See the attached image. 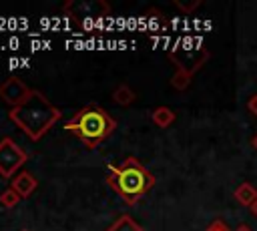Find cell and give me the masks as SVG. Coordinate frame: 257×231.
<instances>
[{
    "label": "cell",
    "mask_w": 257,
    "mask_h": 231,
    "mask_svg": "<svg viewBox=\"0 0 257 231\" xmlns=\"http://www.w3.org/2000/svg\"><path fill=\"white\" fill-rule=\"evenodd\" d=\"M237 231H251V229H249V227H245V225H241V227H239Z\"/></svg>",
    "instance_id": "e0dca14e"
},
{
    "label": "cell",
    "mask_w": 257,
    "mask_h": 231,
    "mask_svg": "<svg viewBox=\"0 0 257 231\" xmlns=\"http://www.w3.org/2000/svg\"><path fill=\"white\" fill-rule=\"evenodd\" d=\"M8 119L18 129H22L26 137H30L32 141H38L60 119V110L40 90H32L30 96L20 106L8 112Z\"/></svg>",
    "instance_id": "6da1fadb"
},
{
    "label": "cell",
    "mask_w": 257,
    "mask_h": 231,
    "mask_svg": "<svg viewBox=\"0 0 257 231\" xmlns=\"http://www.w3.org/2000/svg\"><path fill=\"white\" fill-rule=\"evenodd\" d=\"M18 201H20V195H18L12 187H8V189H4V191L0 193V205H2V207H6V209L14 207Z\"/></svg>",
    "instance_id": "7c38bea8"
},
{
    "label": "cell",
    "mask_w": 257,
    "mask_h": 231,
    "mask_svg": "<svg viewBox=\"0 0 257 231\" xmlns=\"http://www.w3.org/2000/svg\"><path fill=\"white\" fill-rule=\"evenodd\" d=\"M112 98H114V102H116V104L126 106V104H131V102L135 100V92H133V90H131L126 84H120V86L114 90Z\"/></svg>",
    "instance_id": "8fae6325"
},
{
    "label": "cell",
    "mask_w": 257,
    "mask_h": 231,
    "mask_svg": "<svg viewBox=\"0 0 257 231\" xmlns=\"http://www.w3.org/2000/svg\"><path fill=\"white\" fill-rule=\"evenodd\" d=\"M24 161H26V153L10 137H4L0 141V175L6 179L14 177L16 169H20Z\"/></svg>",
    "instance_id": "277c9868"
},
{
    "label": "cell",
    "mask_w": 257,
    "mask_h": 231,
    "mask_svg": "<svg viewBox=\"0 0 257 231\" xmlns=\"http://www.w3.org/2000/svg\"><path fill=\"white\" fill-rule=\"evenodd\" d=\"M151 119H153V123H155L157 127L167 129V127L175 121V112H173L169 106H159V108H155V110H153Z\"/></svg>",
    "instance_id": "9c48e42d"
},
{
    "label": "cell",
    "mask_w": 257,
    "mask_h": 231,
    "mask_svg": "<svg viewBox=\"0 0 257 231\" xmlns=\"http://www.w3.org/2000/svg\"><path fill=\"white\" fill-rule=\"evenodd\" d=\"M64 129L68 133L76 135L88 149H92L98 143H102L116 129V121L102 106L88 104V106L76 110L74 117L64 123Z\"/></svg>",
    "instance_id": "3957f363"
},
{
    "label": "cell",
    "mask_w": 257,
    "mask_h": 231,
    "mask_svg": "<svg viewBox=\"0 0 257 231\" xmlns=\"http://www.w3.org/2000/svg\"><path fill=\"white\" fill-rule=\"evenodd\" d=\"M22 231H26V229H22Z\"/></svg>",
    "instance_id": "d6986e66"
},
{
    "label": "cell",
    "mask_w": 257,
    "mask_h": 231,
    "mask_svg": "<svg viewBox=\"0 0 257 231\" xmlns=\"http://www.w3.org/2000/svg\"><path fill=\"white\" fill-rule=\"evenodd\" d=\"M10 187L20 195V199H24V197H28V195H32V193L36 191L38 181H36V177H34L32 173L22 171V173H18V175L12 179V185H10Z\"/></svg>",
    "instance_id": "52a82bcc"
},
{
    "label": "cell",
    "mask_w": 257,
    "mask_h": 231,
    "mask_svg": "<svg viewBox=\"0 0 257 231\" xmlns=\"http://www.w3.org/2000/svg\"><path fill=\"white\" fill-rule=\"evenodd\" d=\"M253 147H255V149H257V135H255V137H253Z\"/></svg>",
    "instance_id": "ac0fdd59"
},
{
    "label": "cell",
    "mask_w": 257,
    "mask_h": 231,
    "mask_svg": "<svg viewBox=\"0 0 257 231\" xmlns=\"http://www.w3.org/2000/svg\"><path fill=\"white\" fill-rule=\"evenodd\" d=\"M251 211H253V215H255V217H257V201H255V203H253V205H251Z\"/></svg>",
    "instance_id": "2e32d148"
},
{
    "label": "cell",
    "mask_w": 257,
    "mask_h": 231,
    "mask_svg": "<svg viewBox=\"0 0 257 231\" xmlns=\"http://www.w3.org/2000/svg\"><path fill=\"white\" fill-rule=\"evenodd\" d=\"M247 108H249V110H251V112L257 117V92H255V94L249 98V102H247Z\"/></svg>",
    "instance_id": "5bb4252c"
},
{
    "label": "cell",
    "mask_w": 257,
    "mask_h": 231,
    "mask_svg": "<svg viewBox=\"0 0 257 231\" xmlns=\"http://www.w3.org/2000/svg\"><path fill=\"white\" fill-rule=\"evenodd\" d=\"M235 199L245 205V207H251L255 201H257V189L249 183H241L237 189H235Z\"/></svg>",
    "instance_id": "ba28073f"
},
{
    "label": "cell",
    "mask_w": 257,
    "mask_h": 231,
    "mask_svg": "<svg viewBox=\"0 0 257 231\" xmlns=\"http://www.w3.org/2000/svg\"><path fill=\"white\" fill-rule=\"evenodd\" d=\"M189 84V72H185L183 68L173 76V86L175 88H185Z\"/></svg>",
    "instance_id": "4fadbf2b"
},
{
    "label": "cell",
    "mask_w": 257,
    "mask_h": 231,
    "mask_svg": "<svg viewBox=\"0 0 257 231\" xmlns=\"http://www.w3.org/2000/svg\"><path fill=\"white\" fill-rule=\"evenodd\" d=\"M30 88L18 78V76H10V78H6L2 84H0V96L12 106V108H16V106H20L28 96H30Z\"/></svg>",
    "instance_id": "8992f818"
},
{
    "label": "cell",
    "mask_w": 257,
    "mask_h": 231,
    "mask_svg": "<svg viewBox=\"0 0 257 231\" xmlns=\"http://www.w3.org/2000/svg\"><path fill=\"white\" fill-rule=\"evenodd\" d=\"M106 231H145L133 217H128V215H120Z\"/></svg>",
    "instance_id": "30bf717a"
},
{
    "label": "cell",
    "mask_w": 257,
    "mask_h": 231,
    "mask_svg": "<svg viewBox=\"0 0 257 231\" xmlns=\"http://www.w3.org/2000/svg\"><path fill=\"white\" fill-rule=\"evenodd\" d=\"M108 4L100 2V0H90V2H68L64 6V12L70 14L72 18L80 20V18H100L104 14H108Z\"/></svg>",
    "instance_id": "5b68a950"
},
{
    "label": "cell",
    "mask_w": 257,
    "mask_h": 231,
    "mask_svg": "<svg viewBox=\"0 0 257 231\" xmlns=\"http://www.w3.org/2000/svg\"><path fill=\"white\" fill-rule=\"evenodd\" d=\"M207 231H227V229H225V225L221 221H215V223H211V227Z\"/></svg>",
    "instance_id": "9a60e30c"
},
{
    "label": "cell",
    "mask_w": 257,
    "mask_h": 231,
    "mask_svg": "<svg viewBox=\"0 0 257 231\" xmlns=\"http://www.w3.org/2000/svg\"><path fill=\"white\" fill-rule=\"evenodd\" d=\"M108 169H110V175L106 177V183L128 205L137 203L155 185L153 173L147 171L135 157H126L120 165H116V167L110 165Z\"/></svg>",
    "instance_id": "7a4b0ae2"
}]
</instances>
